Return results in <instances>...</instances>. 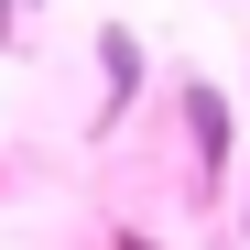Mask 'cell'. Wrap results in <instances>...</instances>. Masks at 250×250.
Instances as JSON below:
<instances>
[{
    "mask_svg": "<svg viewBox=\"0 0 250 250\" xmlns=\"http://www.w3.org/2000/svg\"><path fill=\"white\" fill-rule=\"evenodd\" d=\"M98 65H109V87H120V98L142 87V44H131V33H98Z\"/></svg>",
    "mask_w": 250,
    "mask_h": 250,
    "instance_id": "1",
    "label": "cell"
}]
</instances>
